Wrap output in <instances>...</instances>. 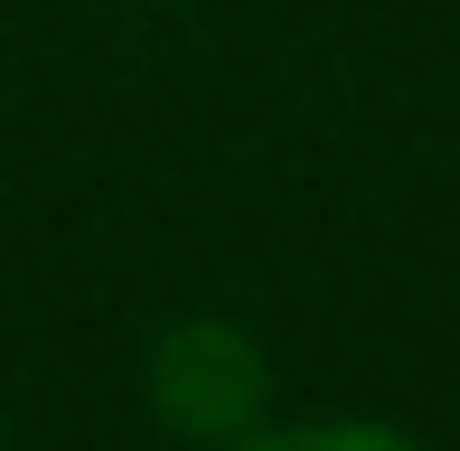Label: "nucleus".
<instances>
[{"label":"nucleus","mask_w":460,"mask_h":451,"mask_svg":"<svg viewBox=\"0 0 460 451\" xmlns=\"http://www.w3.org/2000/svg\"><path fill=\"white\" fill-rule=\"evenodd\" d=\"M141 404H151L160 433H179L198 451H226L273 414V358H263V339L244 320L188 311L141 348Z\"/></svg>","instance_id":"obj_1"},{"label":"nucleus","mask_w":460,"mask_h":451,"mask_svg":"<svg viewBox=\"0 0 460 451\" xmlns=\"http://www.w3.org/2000/svg\"><path fill=\"white\" fill-rule=\"evenodd\" d=\"M226 451H432L404 423H367V414H329V423H254L244 442Z\"/></svg>","instance_id":"obj_2"},{"label":"nucleus","mask_w":460,"mask_h":451,"mask_svg":"<svg viewBox=\"0 0 460 451\" xmlns=\"http://www.w3.org/2000/svg\"><path fill=\"white\" fill-rule=\"evenodd\" d=\"M0 451H10V423H0Z\"/></svg>","instance_id":"obj_3"}]
</instances>
